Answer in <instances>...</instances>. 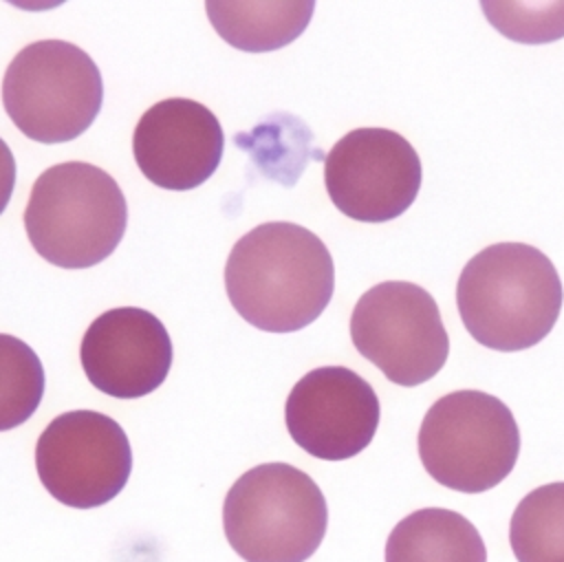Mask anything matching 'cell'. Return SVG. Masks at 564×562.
<instances>
[{
    "label": "cell",
    "instance_id": "obj_9",
    "mask_svg": "<svg viewBox=\"0 0 564 562\" xmlns=\"http://www.w3.org/2000/svg\"><path fill=\"white\" fill-rule=\"evenodd\" d=\"M421 161L405 137L388 128H357L324 159V185L333 205L359 223L401 216L421 190Z\"/></svg>",
    "mask_w": 564,
    "mask_h": 562
},
{
    "label": "cell",
    "instance_id": "obj_13",
    "mask_svg": "<svg viewBox=\"0 0 564 562\" xmlns=\"http://www.w3.org/2000/svg\"><path fill=\"white\" fill-rule=\"evenodd\" d=\"M386 562H487V547L458 511L423 507L394 525Z\"/></svg>",
    "mask_w": 564,
    "mask_h": 562
},
{
    "label": "cell",
    "instance_id": "obj_7",
    "mask_svg": "<svg viewBox=\"0 0 564 562\" xmlns=\"http://www.w3.org/2000/svg\"><path fill=\"white\" fill-rule=\"evenodd\" d=\"M350 339L361 357L399 386L425 383L449 355L436 300L423 287L403 280L379 282L357 300Z\"/></svg>",
    "mask_w": 564,
    "mask_h": 562
},
{
    "label": "cell",
    "instance_id": "obj_11",
    "mask_svg": "<svg viewBox=\"0 0 564 562\" xmlns=\"http://www.w3.org/2000/svg\"><path fill=\"white\" fill-rule=\"evenodd\" d=\"M88 381L115 399H139L154 392L172 366V339L163 322L137 306L97 315L79 346Z\"/></svg>",
    "mask_w": 564,
    "mask_h": 562
},
{
    "label": "cell",
    "instance_id": "obj_2",
    "mask_svg": "<svg viewBox=\"0 0 564 562\" xmlns=\"http://www.w3.org/2000/svg\"><path fill=\"white\" fill-rule=\"evenodd\" d=\"M564 291L555 264L527 242H494L460 271L456 304L467 333L511 353L540 344L555 326Z\"/></svg>",
    "mask_w": 564,
    "mask_h": 562
},
{
    "label": "cell",
    "instance_id": "obj_10",
    "mask_svg": "<svg viewBox=\"0 0 564 562\" xmlns=\"http://www.w3.org/2000/svg\"><path fill=\"white\" fill-rule=\"evenodd\" d=\"M381 417L372 386L346 366L306 372L284 406L291 439L322 461H346L366 450Z\"/></svg>",
    "mask_w": 564,
    "mask_h": 562
},
{
    "label": "cell",
    "instance_id": "obj_14",
    "mask_svg": "<svg viewBox=\"0 0 564 562\" xmlns=\"http://www.w3.org/2000/svg\"><path fill=\"white\" fill-rule=\"evenodd\" d=\"M313 2H207V15L218 35L249 53L275 51L306 29Z\"/></svg>",
    "mask_w": 564,
    "mask_h": 562
},
{
    "label": "cell",
    "instance_id": "obj_5",
    "mask_svg": "<svg viewBox=\"0 0 564 562\" xmlns=\"http://www.w3.org/2000/svg\"><path fill=\"white\" fill-rule=\"evenodd\" d=\"M520 430L511 410L482 390H454L425 412L419 456L425 472L447 489L480 494L516 467Z\"/></svg>",
    "mask_w": 564,
    "mask_h": 562
},
{
    "label": "cell",
    "instance_id": "obj_4",
    "mask_svg": "<svg viewBox=\"0 0 564 562\" xmlns=\"http://www.w3.org/2000/svg\"><path fill=\"white\" fill-rule=\"evenodd\" d=\"M328 507L317 483L289 463H262L227 491L223 529L245 562H304L324 540Z\"/></svg>",
    "mask_w": 564,
    "mask_h": 562
},
{
    "label": "cell",
    "instance_id": "obj_15",
    "mask_svg": "<svg viewBox=\"0 0 564 562\" xmlns=\"http://www.w3.org/2000/svg\"><path fill=\"white\" fill-rule=\"evenodd\" d=\"M509 542L518 562H564V483L535 487L518 502Z\"/></svg>",
    "mask_w": 564,
    "mask_h": 562
},
{
    "label": "cell",
    "instance_id": "obj_18",
    "mask_svg": "<svg viewBox=\"0 0 564 562\" xmlns=\"http://www.w3.org/2000/svg\"><path fill=\"white\" fill-rule=\"evenodd\" d=\"M15 187V159L4 139L0 137V214L7 209Z\"/></svg>",
    "mask_w": 564,
    "mask_h": 562
},
{
    "label": "cell",
    "instance_id": "obj_6",
    "mask_svg": "<svg viewBox=\"0 0 564 562\" xmlns=\"http://www.w3.org/2000/svg\"><path fill=\"white\" fill-rule=\"evenodd\" d=\"M104 101L93 57L64 40L24 46L7 66L2 104L15 128L40 143H64L86 132Z\"/></svg>",
    "mask_w": 564,
    "mask_h": 562
},
{
    "label": "cell",
    "instance_id": "obj_17",
    "mask_svg": "<svg viewBox=\"0 0 564 562\" xmlns=\"http://www.w3.org/2000/svg\"><path fill=\"white\" fill-rule=\"evenodd\" d=\"M487 20L518 42H551L564 35V2H482Z\"/></svg>",
    "mask_w": 564,
    "mask_h": 562
},
{
    "label": "cell",
    "instance_id": "obj_8",
    "mask_svg": "<svg viewBox=\"0 0 564 562\" xmlns=\"http://www.w3.org/2000/svg\"><path fill=\"white\" fill-rule=\"evenodd\" d=\"M35 469L44 489L66 507L110 502L128 483L132 450L123 428L97 410L55 417L35 443Z\"/></svg>",
    "mask_w": 564,
    "mask_h": 562
},
{
    "label": "cell",
    "instance_id": "obj_12",
    "mask_svg": "<svg viewBox=\"0 0 564 562\" xmlns=\"http://www.w3.org/2000/svg\"><path fill=\"white\" fill-rule=\"evenodd\" d=\"M225 134L216 115L185 97L150 106L132 134V154L143 176L163 190L203 185L223 159Z\"/></svg>",
    "mask_w": 564,
    "mask_h": 562
},
{
    "label": "cell",
    "instance_id": "obj_3",
    "mask_svg": "<svg viewBox=\"0 0 564 562\" xmlns=\"http://www.w3.org/2000/svg\"><path fill=\"white\" fill-rule=\"evenodd\" d=\"M128 205L101 167L66 161L44 170L24 209L33 249L55 267L88 269L106 260L126 234Z\"/></svg>",
    "mask_w": 564,
    "mask_h": 562
},
{
    "label": "cell",
    "instance_id": "obj_1",
    "mask_svg": "<svg viewBox=\"0 0 564 562\" xmlns=\"http://www.w3.org/2000/svg\"><path fill=\"white\" fill-rule=\"evenodd\" d=\"M225 289L231 306L251 326L293 333L315 322L335 289L326 245L295 223H262L229 251Z\"/></svg>",
    "mask_w": 564,
    "mask_h": 562
},
{
    "label": "cell",
    "instance_id": "obj_16",
    "mask_svg": "<svg viewBox=\"0 0 564 562\" xmlns=\"http://www.w3.org/2000/svg\"><path fill=\"white\" fill-rule=\"evenodd\" d=\"M44 383L37 353L20 337L0 333V432L33 417L44 397Z\"/></svg>",
    "mask_w": 564,
    "mask_h": 562
}]
</instances>
